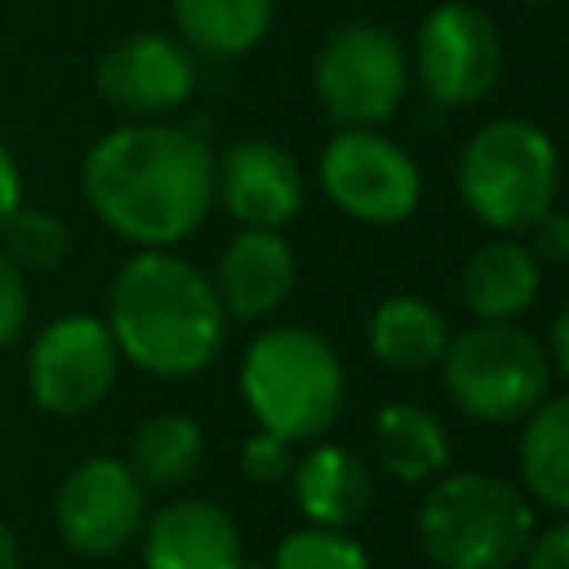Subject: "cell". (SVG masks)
Here are the masks:
<instances>
[{"mask_svg":"<svg viewBox=\"0 0 569 569\" xmlns=\"http://www.w3.org/2000/svg\"><path fill=\"white\" fill-rule=\"evenodd\" d=\"M89 209L142 249H169L200 231L213 209V151L173 124H124L84 156Z\"/></svg>","mask_w":569,"mask_h":569,"instance_id":"6da1fadb","label":"cell"},{"mask_svg":"<svg viewBox=\"0 0 569 569\" xmlns=\"http://www.w3.org/2000/svg\"><path fill=\"white\" fill-rule=\"evenodd\" d=\"M111 338L156 378H191L222 351L227 311L213 280L169 249L133 253L111 284Z\"/></svg>","mask_w":569,"mask_h":569,"instance_id":"7a4b0ae2","label":"cell"},{"mask_svg":"<svg viewBox=\"0 0 569 569\" xmlns=\"http://www.w3.org/2000/svg\"><path fill=\"white\" fill-rule=\"evenodd\" d=\"M240 396L262 431L280 440H320L347 400V373L329 338L302 325L258 333L240 360Z\"/></svg>","mask_w":569,"mask_h":569,"instance_id":"3957f363","label":"cell"},{"mask_svg":"<svg viewBox=\"0 0 569 569\" xmlns=\"http://www.w3.org/2000/svg\"><path fill=\"white\" fill-rule=\"evenodd\" d=\"M533 533L529 493L485 471L440 476L418 507V542L440 569H507Z\"/></svg>","mask_w":569,"mask_h":569,"instance_id":"277c9868","label":"cell"},{"mask_svg":"<svg viewBox=\"0 0 569 569\" xmlns=\"http://www.w3.org/2000/svg\"><path fill=\"white\" fill-rule=\"evenodd\" d=\"M458 191L493 231H529L560 191V156L547 129L507 116L480 124L458 156Z\"/></svg>","mask_w":569,"mask_h":569,"instance_id":"5b68a950","label":"cell"},{"mask_svg":"<svg viewBox=\"0 0 569 569\" xmlns=\"http://www.w3.org/2000/svg\"><path fill=\"white\" fill-rule=\"evenodd\" d=\"M445 396L476 422H516L551 396V365L533 333L511 320H480L467 333H449L440 356Z\"/></svg>","mask_w":569,"mask_h":569,"instance_id":"8992f818","label":"cell"},{"mask_svg":"<svg viewBox=\"0 0 569 569\" xmlns=\"http://www.w3.org/2000/svg\"><path fill=\"white\" fill-rule=\"evenodd\" d=\"M409 89V58L391 31L369 22L338 27L316 53V98L338 124H382Z\"/></svg>","mask_w":569,"mask_h":569,"instance_id":"52a82bcc","label":"cell"},{"mask_svg":"<svg viewBox=\"0 0 569 569\" xmlns=\"http://www.w3.org/2000/svg\"><path fill=\"white\" fill-rule=\"evenodd\" d=\"M320 187L342 213L378 227L405 222L422 196V178L409 151L369 124H351L325 142Z\"/></svg>","mask_w":569,"mask_h":569,"instance_id":"ba28073f","label":"cell"},{"mask_svg":"<svg viewBox=\"0 0 569 569\" xmlns=\"http://www.w3.org/2000/svg\"><path fill=\"white\" fill-rule=\"evenodd\" d=\"M413 71L422 89L445 107H471L489 98L502 76L498 22L480 4H436L413 36Z\"/></svg>","mask_w":569,"mask_h":569,"instance_id":"9c48e42d","label":"cell"},{"mask_svg":"<svg viewBox=\"0 0 569 569\" xmlns=\"http://www.w3.org/2000/svg\"><path fill=\"white\" fill-rule=\"evenodd\" d=\"M120 347L98 316H62L40 329L27 356V387L40 409L71 418L107 400L116 387Z\"/></svg>","mask_w":569,"mask_h":569,"instance_id":"30bf717a","label":"cell"},{"mask_svg":"<svg viewBox=\"0 0 569 569\" xmlns=\"http://www.w3.org/2000/svg\"><path fill=\"white\" fill-rule=\"evenodd\" d=\"M147 516V489L120 458H84L53 498V525L80 556H116L129 547Z\"/></svg>","mask_w":569,"mask_h":569,"instance_id":"8fae6325","label":"cell"},{"mask_svg":"<svg viewBox=\"0 0 569 569\" xmlns=\"http://www.w3.org/2000/svg\"><path fill=\"white\" fill-rule=\"evenodd\" d=\"M98 89L111 107L129 116H160L191 98L196 62L187 44L160 31H138L116 40L98 62Z\"/></svg>","mask_w":569,"mask_h":569,"instance_id":"7c38bea8","label":"cell"},{"mask_svg":"<svg viewBox=\"0 0 569 569\" xmlns=\"http://www.w3.org/2000/svg\"><path fill=\"white\" fill-rule=\"evenodd\" d=\"M302 191L298 160L267 138H240L213 160V196L240 227L280 231L302 209Z\"/></svg>","mask_w":569,"mask_h":569,"instance_id":"4fadbf2b","label":"cell"},{"mask_svg":"<svg viewBox=\"0 0 569 569\" xmlns=\"http://www.w3.org/2000/svg\"><path fill=\"white\" fill-rule=\"evenodd\" d=\"M147 569H244L236 520L209 498H178L147 520Z\"/></svg>","mask_w":569,"mask_h":569,"instance_id":"5bb4252c","label":"cell"},{"mask_svg":"<svg viewBox=\"0 0 569 569\" xmlns=\"http://www.w3.org/2000/svg\"><path fill=\"white\" fill-rule=\"evenodd\" d=\"M293 249L280 231H262V227H244L227 240L222 258H218V302L227 316L236 320H258L271 316L289 289H293Z\"/></svg>","mask_w":569,"mask_h":569,"instance_id":"9a60e30c","label":"cell"},{"mask_svg":"<svg viewBox=\"0 0 569 569\" xmlns=\"http://www.w3.org/2000/svg\"><path fill=\"white\" fill-rule=\"evenodd\" d=\"M373 498L369 467L342 445H311L293 462V502L311 525L347 529Z\"/></svg>","mask_w":569,"mask_h":569,"instance_id":"2e32d148","label":"cell"},{"mask_svg":"<svg viewBox=\"0 0 569 569\" xmlns=\"http://www.w3.org/2000/svg\"><path fill=\"white\" fill-rule=\"evenodd\" d=\"M542 289V271L529 244L520 240H489L462 267V302L476 320H516L533 307Z\"/></svg>","mask_w":569,"mask_h":569,"instance_id":"e0dca14e","label":"cell"},{"mask_svg":"<svg viewBox=\"0 0 569 569\" xmlns=\"http://www.w3.org/2000/svg\"><path fill=\"white\" fill-rule=\"evenodd\" d=\"M373 449L382 471L405 485H427L449 467V436L422 405H382L373 418Z\"/></svg>","mask_w":569,"mask_h":569,"instance_id":"ac0fdd59","label":"cell"},{"mask_svg":"<svg viewBox=\"0 0 569 569\" xmlns=\"http://www.w3.org/2000/svg\"><path fill=\"white\" fill-rule=\"evenodd\" d=\"M449 347V325L445 316L413 298V293H396V298H382L369 316V351L391 365V369H427V365H440Z\"/></svg>","mask_w":569,"mask_h":569,"instance_id":"d6986e66","label":"cell"},{"mask_svg":"<svg viewBox=\"0 0 569 569\" xmlns=\"http://www.w3.org/2000/svg\"><path fill=\"white\" fill-rule=\"evenodd\" d=\"M520 480H525V493L547 511L569 507V400L565 396H547L538 409L525 413Z\"/></svg>","mask_w":569,"mask_h":569,"instance_id":"ffe728a7","label":"cell"},{"mask_svg":"<svg viewBox=\"0 0 569 569\" xmlns=\"http://www.w3.org/2000/svg\"><path fill=\"white\" fill-rule=\"evenodd\" d=\"M169 4L182 40L209 58L249 53L276 18V0H169Z\"/></svg>","mask_w":569,"mask_h":569,"instance_id":"44dd1931","label":"cell"},{"mask_svg":"<svg viewBox=\"0 0 569 569\" xmlns=\"http://www.w3.org/2000/svg\"><path fill=\"white\" fill-rule=\"evenodd\" d=\"M124 462L142 480V489L187 485L204 462V431L187 413H156L133 431Z\"/></svg>","mask_w":569,"mask_h":569,"instance_id":"7402d4cb","label":"cell"},{"mask_svg":"<svg viewBox=\"0 0 569 569\" xmlns=\"http://www.w3.org/2000/svg\"><path fill=\"white\" fill-rule=\"evenodd\" d=\"M0 236H4V253H9L22 271H53V267H62L67 253H71V231H67V222H62L58 213H49V209H22V204H18V209L4 218Z\"/></svg>","mask_w":569,"mask_h":569,"instance_id":"603a6c76","label":"cell"},{"mask_svg":"<svg viewBox=\"0 0 569 569\" xmlns=\"http://www.w3.org/2000/svg\"><path fill=\"white\" fill-rule=\"evenodd\" d=\"M271 569H369V556L347 529L307 525V529H293L289 538H280Z\"/></svg>","mask_w":569,"mask_h":569,"instance_id":"cb8c5ba5","label":"cell"},{"mask_svg":"<svg viewBox=\"0 0 569 569\" xmlns=\"http://www.w3.org/2000/svg\"><path fill=\"white\" fill-rule=\"evenodd\" d=\"M240 471L253 480V485H280L289 471H293V453H289V440H280L276 431H253L244 436L240 445Z\"/></svg>","mask_w":569,"mask_h":569,"instance_id":"d4e9b609","label":"cell"},{"mask_svg":"<svg viewBox=\"0 0 569 569\" xmlns=\"http://www.w3.org/2000/svg\"><path fill=\"white\" fill-rule=\"evenodd\" d=\"M31 320V289H27V271L0 253V347H9L13 338H22Z\"/></svg>","mask_w":569,"mask_h":569,"instance_id":"484cf974","label":"cell"},{"mask_svg":"<svg viewBox=\"0 0 569 569\" xmlns=\"http://www.w3.org/2000/svg\"><path fill=\"white\" fill-rule=\"evenodd\" d=\"M525 569H569V525L556 520L542 533L529 538V547L520 551Z\"/></svg>","mask_w":569,"mask_h":569,"instance_id":"4316f807","label":"cell"},{"mask_svg":"<svg viewBox=\"0 0 569 569\" xmlns=\"http://www.w3.org/2000/svg\"><path fill=\"white\" fill-rule=\"evenodd\" d=\"M529 231H533V244H529V249H533L538 262H565V258H569V218L556 213V204H551Z\"/></svg>","mask_w":569,"mask_h":569,"instance_id":"83f0119b","label":"cell"},{"mask_svg":"<svg viewBox=\"0 0 569 569\" xmlns=\"http://www.w3.org/2000/svg\"><path fill=\"white\" fill-rule=\"evenodd\" d=\"M18 204H22V178H18V164H13L9 147L0 142V227H4V218H9Z\"/></svg>","mask_w":569,"mask_h":569,"instance_id":"f1b7e54d","label":"cell"},{"mask_svg":"<svg viewBox=\"0 0 569 569\" xmlns=\"http://www.w3.org/2000/svg\"><path fill=\"white\" fill-rule=\"evenodd\" d=\"M547 365H551V373L560 378L565 369H569V316L565 311H556V320H551V329H547Z\"/></svg>","mask_w":569,"mask_h":569,"instance_id":"f546056e","label":"cell"},{"mask_svg":"<svg viewBox=\"0 0 569 569\" xmlns=\"http://www.w3.org/2000/svg\"><path fill=\"white\" fill-rule=\"evenodd\" d=\"M0 569H18V538L0 525Z\"/></svg>","mask_w":569,"mask_h":569,"instance_id":"4dcf8cb0","label":"cell"},{"mask_svg":"<svg viewBox=\"0 0 569 569\" xmlns=\"http://www.w3.org/2000/svg\"><path fill=\"white\" fill-rule=\"evenodd\" d=\"M529 4H551V0H529Z\"/></svg>","mask_w":569,"mask_h":569,"instance_id":"1f68e13d","label":"cell"}]
</instances>
